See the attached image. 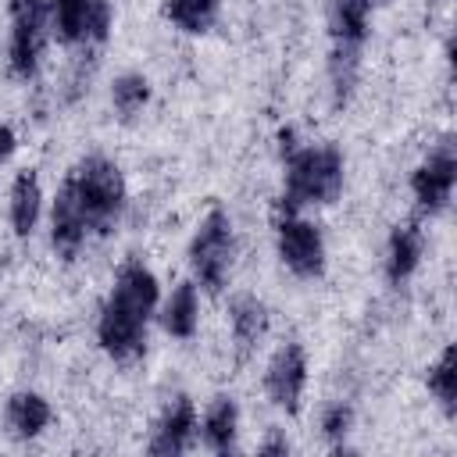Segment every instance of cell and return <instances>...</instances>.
Masks as SVG:
<instances>
[{"label": "cell", "instance_id": "cell-1", "mask_svg": "<svg viewBox=\"0 0 457 457\" xmlns=\"http://www.w3.org/2000/svg\"><path fill=\"white\" fill-rule=\"evenodd\" d=\"M161 303V282L143 261H125L114 275V286L96 318V343L100 350L118 361L132 364L146 353V325Z\"/></svg>", "mask_w": 457, "mask_h": 457}, {"label": "cell", "instance_id": "cell-2", "mask_svg": "<svg viewBox=\"0 0 457 457\" xmlns=\"http://www.w3.org/2000/svg\"><path fill=\"white\" fill-rule=\"evenodd\" d=\"M286 179L278 196V214H300L303 207L336 204L343 193V154L336 146H296L282 157Z\"/></svg>", "mask_w": 457, "mask_h": 457}, {"label": "cell", "instance_id": "cell-3", "mask_svg": "<svg viewBox=\"0 0 457 457\" xmlns=\"http://www.w3.org/2000/svg\"><path fill=\"white\" fill-rule=\"evenodd\" d=\"M82 207V218H86V228L93 236H107L114 232V225L121 221L125 214V204H129V189H125V175L121 168L104 157V154H86L64 179Z\"/></svg>", "mask_w": 457, "mask_h": 457}, {"label": "cell", "instance_id": "cell-4", "mask_svg": "<svg viewBox=\"0 0 457 457\" xmlns=\"http://www.w3.org/2000/svg\"><path fill=\"white\" fill-rule=\"evenodd\" d=\"M328 32H332V61H328L332 89H336V104H343L357 82L361 50L371 32V7L364 0H332Z\"/></svg>", "mask_w": 457, "mask_h": 457}, {"label": "cell", "instance_id": "cell-5", "mask_svg": "<svg viewBox=\"0 0 457 457\" xmlns=\"http://www.w3.org/2000/svg\"><path fill=\"white\" fill-rule=\"evenodd\" d=\"M232 257H236V236H232V218L225 207H211L193 239H189V268L193 282L204 286L207 293H221L232 278Z\"/></svg>", "mask_w": 457, "mask_h": 457}, {"label": "cell", "instance_id": "cell-6", "mask_svg": "<svg viewBox=\"0 0 457 457\" xmlns=\"http://www.w3.org/2000/svg\"><path fill=\"white\" fill-rule=\"evenodd\" d=\"M11 39H7V68L14 79L29 82L39 75L43 46L50 39V0H7Z\"/></svg>", "mask_w": 457, "mask_h": 457}, {"label": "cell", "instance_id": "cell-7", "mask_svg": "<svg viewBox=\"0 0 457 457\" xmlns=\"http://www.w3.org/2000/svg\"><path fill=\"white\" fill-rule=\"evenodd\" d=\"M114 25L111 0H50V36L61 46H100Z\"/></svg>", "mask_w": 457, "mask_h": 457}, {"label": "cell", "instance_id": "cell-8", "mask_svg": "<svg viewBox=\"0 0 457 457\" xmlns=\"http://www.w3.org/2000/svg\"><path fill=\"white\" fill-rule=\"evenodd\" d=\"M275 246L278 261L296 278H321L325 271V236L303 214H278L275 221Z\"/></svg>", "mask_w": 457, "mask_h": 457}, {"label": "cell", "instance_id": "cell-9", "mask_svg": "<svg viewBox=\"0 0 457 457\" xmlns=\"http://www.w3.org/2000/svg\"><path fill=\"white\" fill-rule=\"evenodd\" d=\"M453 186H457V154H453V143H439L411 175L414 207L428 218L443 214L453 200Z\"/></svg>", "mask_w": 457, "mask_h": 457}, {"label": "cell", "instance_id": "cell-10", "mask_svg": "<svg viewBox=\"0 0 457 457\" xmlns=\"http://www.w3.org/2000/svg\"><path fill=\"white\" fill-rule=\"evenodd\" d=\"M303 389H307V350L293 339L271 353V361L264 368V393L278 411L300 414Z\"/></svg>", "mask_w": 457, "mask_h": 457}, {"label": "cell", "instance_id": "cell-11", "mask_svg": "<svg viewBox=\"0 0 457 457\" xmlns=\"http://www.w3.org/2000/svg\"><path fill=\"white\" fill-rule=\"evenodd\" d=\"M196 403L186 396V393H175L168 400V407L161 411L157 425H154V436L146 443V450L154 457H175V453H186L196 439Z\"/></svg>", "mask_w": 457, "mask_h": 457}, {"label": "cell", "instance_id": "cell-12", "mask_svg": "<svg viewBox=\"0 0 457 457\" xmlns=\"http://www.w3.org/2000/svg\"><path fill=\"white\" fill-rule=\"evenodd\" d=\"M89 228H86V218H82V207L71 193L68 182H61L54 204H50V246L57 250V257L64 261H75L82 243H86Z\"/></svg>", "mask_w": 457, "mask_h": 457}, {"label": "cell", "instance_id": "cell-13", "mask_svg": "<svg viewBox=\"0 0 457 457\" xmlns=\"http://www.w3.org/2000/svg\"><path fill=\"white\" fill-rule=\"evenodd\" d=\"M228 328H232V346H236V364H243L257 343L268 336V307L253 293H239L228 300Z\"/></svg>", "mask_w": 457, "mask_h": 457}, {"label": "cell", "instance_id": "cell-14", "mask_svg": "<svg viewBox=\"0 0 457 457\" xmlns=\"http://www.w3.org/2000/svg\"><path fill=\"white\" fill-rule=\"evenodd\" d=\"M421 253H425V232H421V225L418 221L393 225V232L386 239V278H389V286H403L418 271Z\"/></svg>", "mask_w": 457, "mask_h": 457}, {"label": "cell", "instance_id": "cell-15", "mask_svg": "<svg viewBox=\"0 0 457 457\" xmlns=\"http://www.w3.org/2000/svg\"><path fill=\"white\" fill-rule=\"evenodd\" d=\"M196 436L211 453H236L239 439V407L232 396H214L196 421Z\"/></svg>", "mask_w": 457, "mask_h": 457}, {"label": "cell", "instance_id": "cell-16", "mask_svg": "<svg viewBox=\"0 0 457 457\" xmlns=\"http://www.w3.org/2000/svg\"><path fill=\"white\" fill-rule=\"evenodd\" d=\"M39 214H43V186H39V175L32 168H21L11 182V200H7V218H11V228L14 236H32L36 225H39Z\"/></svg>", "mask_w": 457, "mask_h": 457}, {"label": "cell", "instance_id": "cell-17", "mask_svg": "<svg viewBox=\"0 0 457 457\" xmlns=\"http://www.w3.org/2000/svg\"><path fill=\"white\" fill-rule=\"evenodd\" d=\"M161 307V325L168 336L175 339H193L196 336V325H200V286L193 278L179 282Z\"/></svg>", "mask_w": 457, "mask_h": 457}, {"label": "cell", "instance_id": "cell-18", "mask_svg": "<svg viewBox=\"0 0 457 457\" xmlns=\"http://www.w3.org/2000/svg\"><path fill=\"white\" fill-rule=\"evenodd\" d=\"M54 411L46 403V396L32 393V389H18L7 396V407H4V421H7V432L14 439H36L46 425H50Z\"/></svg>", "mask_w": 457, "mask_h": 457}, {"label": "cell", "instance_id": "cell-19", "mask_svg": "<svg viewBox=\"0 0 457 457\" xmlns=\"http://www.w3.org/2000/svg\"><path fill=\"white\" fill-rule=\"evenodd\" d=\"M221 0H164V18L189 36H204L214 29Z\"/></svg>", "mask_w": 457, "mask_h": 457}, {"label": "cell", "instance_id": "cell-20", "mask_svg": "<svg viewBox=\"0 0 457 457\" xmlns=\"http://www.w3.org/2000/svg\"><path fill=\"white\" fill-rule=\"evenodd\" d=\"M111 104L121 121H132L150 104V79L143 71H125L111 82Z\"/></svg>", "mask_w": 457, "mask_h": 457}, {"label": "cell", "instance_id": "cell-21", "mask_svg": "<svg viewBox=\"0 0 457 457\" xmlns=\"http://www.w3.org/2000/svg\"><path fill=\"white\" fill-rule=\"evenodd\" d=\"M428 393L439 400L446 418L457 414V350H453V343L443 346L439 361L428 368Z\"/></svg>", "mask_w": 457, "mask_h": 457}, {"label": "cell", "instance_id": "cell-22", "mask_svg": "<svg viewBox=\"0 0 457 457\" xmlns=\"http://www.w3.org/2000/svg\"><path fill=\"white\" fill-rule=\"evenodd\" d=\"M350 428H353V407L350 403L339 400V403H328L321 411V432H325V439H332L336 450H346L343 439L350 436Z\"/></svg>", "mask_w": 457, "mask_h": 457}, {"label": "cell", "instance_id": "cell-23", "mask_svg": "<svg viewBox=\"0 0 457 457\" xmlns=\"http://www.w3.org/2000/svg\"><path fill=\"white\" fill-rule=\"evenodd\" d=\"M14 150H18V136L7 121H0V164H7L14 157Z\"/></svg>", "mask_w": 457, "mask_h": 457}, {"label": "cell", "instance_id": "cell-24", "mask_svg": "<svg viewBox=\"0 0 457 457\" xmlns=\"http://www.w3.org/2000/svg\"><path fill=\"white\" fill-rule=\"evenodd\" d=\"M261 453H264V457H271V453H289V443H286L282 436H271L268 443H261Z\"/></svg>", "mask_w": 457, "mask_h": 457}, {"label": "cell", "instance_id": "cell-25", "mask_svg": "<svg viewBox=\"0 0 457 457\" xmlns=\"http://www.w3.org/2000/svg\"><path fill=\"white\" fill-rule=\"evenodd\" d=\"M364 4H368V7H375V4H386V0H364Z\"/></svg>", "mask_w": 457, "mask_h": 457}]
</instances>
